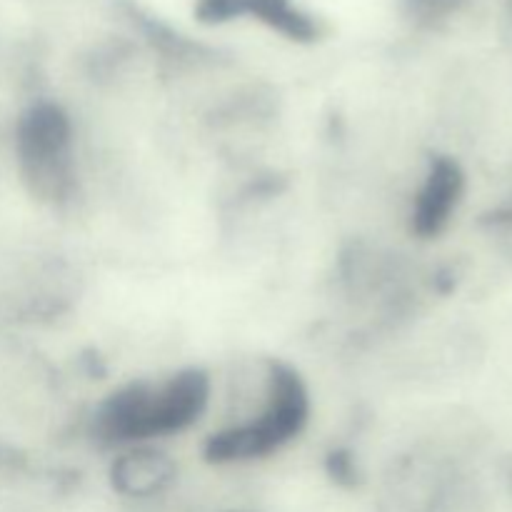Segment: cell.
<instances>
[{
  "label": "cell",
  "mask_w": 512,
  "mask_h": 512,
  "mask_svg": "<svg viewBox=\"0 0 512 512\" xmlns=\"http://www.w3.org/2000/svg\"><path fill=\"white\" fill-rule=\"evenodd\" d=\"M310 415L308 388L293 368L270 363L258 410L210 435L205 453L215 463H238L275 453L303 433Z\"/></svg>",
  "instance_id": "cell-2"
},
{
  "label": "cell",
  "mask_w": 512,
  "mask_h": 512,
  "mask_svg": "<svg viewBox=\"0 0 512 512\" xmlns=\"http://www.w3.org/2000/svg\"><path fill=\"white\" fill-rule=\"evenodd\" d=\"M15 160L35 198L65 205L78 193L73 120L60 105L35 103L15 123Z\"/></svg>",
  "instance_id": "cell-3"
},
{
  "label": "cell",
  "mask_w": 512,
  "mask_h": 512,
  "mask_svg": "<svg viewBox=\"0 0 512 512\" xmlns=\"http://www.w3.org/2000/svg\"><path fill=\"white\" fill-rule=\"evenodd\" d=\"M208 400L210 378L203 370L130 383L95 408L93 438L103 445H145L190 428L205 413Z\"/></svg>",
  "instance_id": "cell-1"
},
{
  "label": "cell",
  "mask_w": 512,
  "mask_h": 512,
  "mask_svg": "<svg viewBox=\"0 0 512 512\" xmlns=\"http://www.w3.org/2000/svg\"><path fill=\"white\" fill-rule=\"evenodd\" d=\"M113 488L123 498L130 500H150L163 495L175 478V463L160 450L148 445H135L128 448L110 470Z\"/></svg>",
  "instance_id": "cell-5"
},
{
  "label": "cell",
  "mask_w": 512,
  "mask_h": 512,
  "mask_svg": "<svg viewBox=\"0 0 512 512\" xmlns=\"http://www.w3.org/2000/svg\"><path fill=\"white\" fill-rule=\"evenodd\" d=\"M465 178L455 160L438 158L430 165L413 203V230L423 238L438 235L458 208Z\"/></svg>",
  "instance_id": "cell-4"
},
{
  "label": "cell",
  "mask_w": 512,
  "mask_h": 512,
  "mask_svg": "<svg viewBox=\"0 0 512 512\" xmlns=\"http://www.w3.org/2000/svg\"><path fill=\"white\" fill-rule=\"evenodd\" d=\"M198 10L205 20H228L238 15H255L270 28L290 35L295 40H310L315 23L293 0H198Z\"/></svg>",
  "instance_id": "cell-6"
},
{
  "label": "cell",
  "mask_w": 512,
  "mask_h": 512,
  "mask_svg": "<svg viewBox=\"0 0 512 512\" xmlns=\"http://www.w3.org/2000/svg\"><path fill=\"white\" fill-rule=\"evenodd\" d=\"M455 3H458V0H408L410 10L423 20L440 18V15L448 13Z\"/></svg>",
  "instance_id": "cell-7"
}]
</instances>
